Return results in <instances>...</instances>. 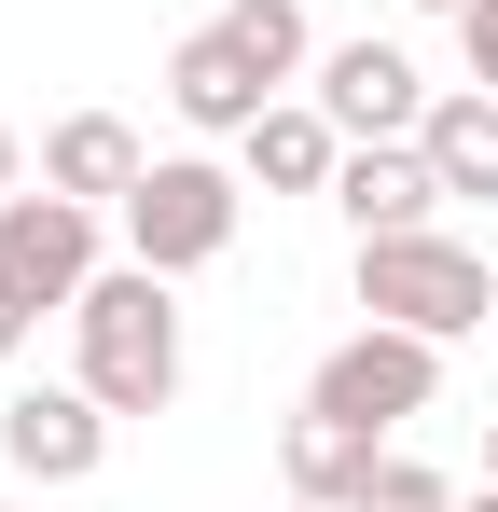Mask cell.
I'll list each match as a JSON object with an SVG mask.
<instances>
[{"label": "cell", "instance_id": "cell-1", "mask_svg": "<svg viewBox=\"0 0 498 512\" xmlns=\"http://www.w3.org/2000/svg\"><path fill=\"white\" fill-rule=\"evenodd\" d=\"M70 374L111 416H166V402H180V277L97 263V291L70 305Z\"/></svg>", "mask_w": 498, "mask_h": 512}, {"label": "cell", "instance_id": "cell-2", "mask_svg": "<svg viewBox=\"0 0 498 512\" xmlns=\"http://www.w3.org/2000/svg\"><path fill=\"white\" fill-rule=\"evenodd\" d=\"M236 222H249V167H222V153H153L139 194L111 208L125 263H153V277H208L236 250Z\"/></svg>", "mask_w": 498, "mask_h": 512}, {"label": "cell", "instance_id": "cell-3", "mask_svg": "<svg viewBox=\"0 0 498 512\" xmlns=\"http://www.w3.org/2000/svg\"><path fill=\"white\" fill-rule=\"evenodd\" d=\"M360 319H402V333L457 346L498 319V263L471 236H443V222H415V236H360Z\"/></svg>", "mask_w": 498, "mask_h": 512}, {"label": "cell", "instance_id": "cell-4", "mask_svg": "<svg viewBox=\"0 0 498 512\" xmlns=\"http://www.w3.org/2000/svg\"><path fill=\"white\" fill-rule=\"evenodd\" d=\"M97 263H111V208H83L56 180L0 194V291H14V305H56V319H70L83 291H97Z\"/></svg>", "mask_w": 498, "mask_h": 512}, {"label": "cell", "instance_id": "cell-5", "mask_svg": "<svg viewBox=\"0 0 498 512\" xmlns=\"http://www.w3.org/2000/svg\"><path fill=\"white\" fill-rule=\"evenodd\" d=\"M305 402H319V416H360L374 443H402V429L443 402V346L402 333V319H360V333H346L319 374H305Z\"/></svg>", "mask_w": 498, "mask_h": 512}, {"label": "cell", "instance_id": "cell-6", "mask_svg": "<svg viewBox=\"0 0 498 512\" xmlns=\"http://www.w3.org/2000/svg\"><path fill=\"white\" fill-rule=\"evenodd\" d=\"M111 429H125V416H111L83 374L14 388V402H0V471H14V485H42V499H56V485H97V471H111Z\"/></svg>", "mask_w": 498, "mask_h": 512}, {"label": "cell", "instance_id": "cell-7", "mask_svg": "<svg viewBox=\"0 0 498 512\" xmlns=\"http://www.w3.org/2000/svg\"><path fill=\"white\" fill-rule=\"evenodd\" d=\"M277 97H291V84H277V70L249 56V42H236V28H222V14L166 42V111H180L194 139H249V125H263Z\"/></svg>", "mask_w": 498, "mask_h": 512}, {"label": "cell", "instance_id": "cell-8", "mask_svg": "<svg viewBox=\"0 0 498 512\" xmlns=\"http://www.w3.org/2000/svg\"><path fill=\"white\" fill-rule=\"evenodd\" d=\"M305 97H319V111L346 125V139H415L443 84L415 70L402 42H319V70H305Z\"/></svg>", "mask_w": 498, "mask_h": 512}, {"label": "cell", "instance_id": "cell-9", "mask_svg": "<svg viewBox=\"0 0 498 512\" xmlns=\"http://www.w3.org/2000/svg\"><path fill=\"white\" fill-rule=\"evenodd\" d=\"M332 208H346V236H415V222H443L457 194H443V167H429L415 139H346Z\"/></svg>", "mask_w": 498, "mask_h": 512}, {"label": "cell", "instance_id": "cell-10", "mask_svg": "<svg viewBox=\"0 0 498 512\" xmlns=\"http://www.w3.org/2000/svg\"><path fill=\"white\" fill-rule=\"evenodd\" d=\"M139 167H153V153H139V125H125V111H56V125H42V180L83 194V208H125Z\"/></svg>", "mask_w": 498, "mask_h": 512}, {"label": "cell", "instance_id": "cell-11", "mask_svg": "<svg viewBox=\"0 0 498 512\" xmlns=\"http://www.w3.org/2000/svg\"><path fill=\"white\" fill-rule=\"evenodd\" d=\"M236 167H249V194H332V167H346V125H332L319 97H277V111L236 139Z\"/></svg>", "mask_w": 498, "mask_h": 512}, {"label": "cell", "instance_id": "cell-12", "mask_svg": "<svg viewBox=\"0 0 498 512\" xmlns=\"http://www.w3.org/2000/svg\"><path fill=\"white\" fill-rule=\"evenodd\" d=\"M374 457H388V443H374L360 416H319V402L277 429V471H291V499H319V512H346V499H360V485H374Z\"/></svg>", "mask_w": 498, "mask_h": 512}, {"label": "cell", "instance_id": "cell-13", "mask_svg": "<svg viewBox=\"0 0 498 512\" xmlns=\"http://www.w3.org/2000/svg\"><path fill=\"white\" fill-rule=\"evenodd\" d=\"M415 153L443 167L457 208H498V97H485V84H443V97H429V125H415Z\"/></svg>", "mask_w": 498, "mask_h": 512}, {"label": "cell", "instance_id": "cell-14", "mask_svg": "<svg viewBox=\"0 0 498 512\" xmlns=\"http://www.w3.org/2000/svg\"><path fill=\"white\" fill-rule=\"evenodd\" d=\"M222 28H236L249 56H263L277 84L305 97V70H319V28H305V0H222Z\"/></svg>", "mask_w": 498, "mask_h": 512}, {"label": "cell", "instance_id": "cell-15", "mask_svg": "<svg viewBox=\"0 0 498 512\" xmlns=\"http://www.w3.org/2000/svg\"><path fill=\"white\" fill-rule=\"evenodd\" d=\"M346 512H457V485H443L429 457H402V443H388V457H374V485H360Z\"/></svg>", "mask_w": 498, "mask_h": 512}, {"label": "cell", "instance_id": "cell-16", "mask_svg": "<svg viewBox=\"0 0 498 512\" xmlns=\"http://www.w3.org/2000/svg\"><path fill=\"white\" fill-rule=\"evenodd\" d=\"M457 56H471V84L498 97V0H471V14H457Z\"/></svg>", "mask_w": 498, "mask_h": 512}, {"label": "cell", "instance_id": "cell-17", "mask_svg": "<svg viewBox=\"0 0 498 512\" xmlns=\"http://www.w3.org/2000/svg\"><path fill=\"white\" fill-rule=\"evenodd\" d=\"M28 333H42V305H14V291H0V360H14Z\"/></svg>", "mask_w": 498, "mask_h": 512}, {"label": "cell", "instance_id": "cell-18", "mask_svg": "<svg viewBox=\"0 0 498 512\" xmlns=\"http://www.w3.org/2000/svg\"><path fill=\"white\" fill-rule=\"evenodd\" d=\"M0 194H28V139L14 125H0Z\"/></svg>", "mask_w": 498, "mask_h": 512}, {"label": "cell", "instance_id": "cell-19", "mask_svg": "<svg viewBox=\"0 0 498 512\" xmlns=\"http://www.w3.org/2000/svg\"><path fill=\"white\" fill-rule=\"evenodd\" d=\"M415 14H443V28H457V14H471V0H415Z\"/></svg>", "mask_w": 498, "mask_h": 512}, {"label": "cell", "instance_id": "cell-20", "mask_svg": "<svg viewBox=\"0 0 498 512\" xmlns=\"http://www.w3.org/2000/svg\"><path fill=\"white\" fill-rule=\"evenodd\" d=\"M485 485H498V429H485Z\"/></svg>", "mask_w": 498, "mask_h": 512}, {"label": "cell", "instance_id": "cell-21", "mask_svg": "<svg viewBox=\"0 0 498 512\" xmlns=\"http://www.w3.org/2000/svg\"><path fill=\"white\" fill-rule=\"evenodd\" d=\"M457 512H498V485H485V499H457Z\"/></svg>", "mask_w": 498, "mask_h": 512}, {"label": "cell", "instance_id": "cell-22", "mask_svg": "<svg viewBox=\"0 0 498 512\" xmlns=\"http://www.w3.org/2000/svg\"><path fill=\"white\" fill-rule=\"evenodd\" d=\"M277 512H319V499H277Z\"/></svg>", "mask_w": 498, "mask_h": 512}, {"label": "cell", "instance_id": "cell-23", "mask_svg": "<svg viewBox=\"0 0 498 512\" xmlns=\"http://www.w3.org/2000/svg\"><path fill=\"white\" fill-rule=\"evenodd\" d=\"M485 346H498V319H485Z\"/></svg>", "mask_w": 498, "mask_h": 512}]
</instances>
